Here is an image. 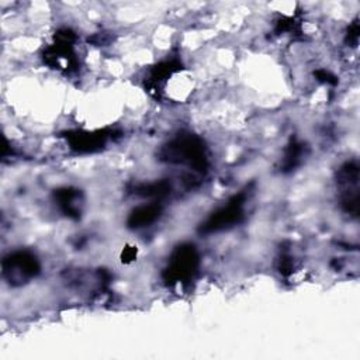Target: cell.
<instances>
[{"label": "cell", "instance_id": "obj_2", "mask_svg": "<svg viewBox=\"0 0 360 360\" xmlns=\"http://www.w3.org/2000/svg\"><path fill=\"white\" fill-rule=\"evenodd\" d=\"M39 270L35 256L28 252H17L3 260V273L11 283H24Z\"/></svg>", "mask_w": 360, "mask_h": 360}, {"label": "cell", "instance_id": "obj_4", "mask_svg": "<svg viewBox=\"0 0 360 360\" xmlns=\"http://www.w3.org/2000/svg\"><path fill=\"white\" fill-rule=\"evenodd\" d=\"M242 202L243 197L238 195L233 197L226 207L218 210L205 224H204V232H212V231H219L224 228L231 226L232 224L238 222L239 218L242 217Z\"/></svg>", "mask_w": 360, "mask_h": 360}, {"label": "cell", "instance_id": "obj_1", "mask_svg": "<svg viewBox=\"0 0 360 360\" xmlns=\"http://www.w3.org/2000/svg\"><path fill=\"white\" fill-rule=\"evenodd\" d=\"M167 160L188 163L195 169L205 165V155L201 142L194 136H181L167 145Z\"/></svg>", "mask_w": 360, "mask_h": 360}, {"label": "cell", "instance_id": "obj_5", "mask_svg": "<svg viewBox=\"0 0 360 360\" xmlns=\"http://www.w3.org/2000/svg\"><path fill=\"white\" fill-rule=\"evenodd\" d=\"M160 212V207L156 204H150V205H142L138 207L129 217V225L139 228V226H145L150 222H153Z\"/></svg>", "mask_w": 360, "mask_h": 360}, {"label": "cell", "instance_id": "obj_3", "mask_svg": "<svg viewBox=\"0 0 360 360\" xmlns=\"http://www.w3.org/2000/svg\"><path fill=\"white\" fill-rule=\"evenodd\" d=\"M197 262H198V257L193 246L190 245L180 246L173 253L170 264L166 269L167 280L170 283H179L191 277V274L197 267Z\"/></svg>", "mask_w": 360, "mask_h": 360}]
</instances>
